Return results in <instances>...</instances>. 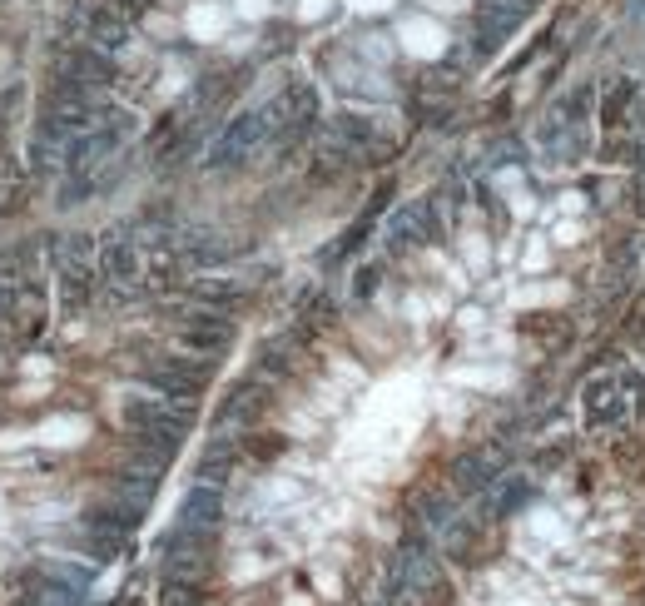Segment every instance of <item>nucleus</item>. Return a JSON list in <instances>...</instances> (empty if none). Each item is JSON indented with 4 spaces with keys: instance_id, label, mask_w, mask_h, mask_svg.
I'll return each instance as SVG.
<instances>
[{
    "instance_id": "obj_4",
    "label": "nucleus",
    "mask_w": 645,
    "mask_h": 606,
    "mask_svg": "<svg viewBox=\"0 0 645 606\" xmlns=\"http://www.w3.org/2000/svg\"><path fill=\"white\" fill-rule=\"evenodd\" d=\"M85 40L115 55V50H120V45L129 40V20H125V15H115L110 5H100V0H95V10H90V25H85Z\"/></svg>"
},
{
    "instance_id": "obj_1",
    "label": "nucleus",
    "mask_w": 645,
    "mask_h": 606,
    "mask_svg": "<svg viewBox=\"0 0 645 606\" xmlns=\"http://www.w3.org/2000/svg\"><path fill=\"white\" fill-rule=\"evenodd\" d=\"M139 378L149 388H159V398H179V403H194L209 383V363H194V358H154L139 368Z\"/></svg>"
},
{
    "instance_id": "obj_2",
    "label": "nucleus",
    "mask_w": 645,
    "mask_h": 606,
    "mask_svg": "<svg viewBox=\"0 0 645 606\" xmlns=\"http://www.w3.org/2000/svg\"><path fill=\"white\" fill-rule=\"evenodd\" d=\"M229 338H234V323H229V313H189L184 323H179V343L184 348H204V353H219V348H229Z\"/></svg>"
},
{
    "instance_id": "obj_7",
    "label": "nucleus",
    "mask_w": 645,
    "mask_h": 606,
    "mask_svg": "<svg viewBox=\"0 0 645 606\" xmlns=\"http://www.w3.org/2000/svg\"><path fill=\"white\" fill-rule=\"evenodd\" d=\"M100 5H110L115 15H125L129 25H134V20H139L144 10H149V0H100Z\"/></svg>"
},
{
    "instance_id": "obj_3",
    "label": "nucleus",
    "mask_w": 645,
    "mask_h": 606,
    "mask_svg": "<svg viewBox=\"0 0 645 606\" xmlns=\"http://www.w3.org/2000/svg\"><path fill=\"white\" fill-rule=\"evenodd\" d=\"M516 20H521V0H487V5L477 10V45L507 40L516 30Z\"/></svg>"
},
{
    "instance_id": "obj_13",
    "label": "nucleus",
    "mask_w": 645,
    "mask_h": 606,
    "mask_svg": "<svg viewBox=\"0 0 645 606\" xmlns=\"http://www.w3.org/2000/svg\"><path fill=\"white\" fill-rule=\"evenodd\" d=\"M239 10H244L249 20H258V15H268V0H239Z\"/></svg>"
},
{
    "instance_id": "obj_5",
    "label": "nucleus",
    "mask_w": 645,
    "mask_h": 606,
    "mask_svg": "<svg viewBox=\"0 0 645 606\" xmlns=\"http://www.w3.org/2000/svg\"><path fill=\"white\" fill-rule=\"evenodd\" d=\"M258 408H263V388L258 383H239L229 393V403H224V418H254Z\"/></svg>"
},
{
    "instance_id": "obj_11",
    "label": "nucleus",
    "mask_w": 645,
    "mask_h": 606,
    "mask_svg": "<svg viewBox=\"0 0 645 606\" xmlns=\"http://www.w3.org/2000/svg\"><path fill=\"white\" fill-rule=\"evenodd\" d=\"M328 5H333V0H303V5H298V20H318Z\"/></svg>"
},
{
    "instance_id": "obj_12",
    "label": "nucleus",
    "mask_w": 645,
    "mask_h": 606,
    "mask_svg": "<svg viewBox=\"0 0 645 606\" xmlns=\"http://www.w3.org/2000/svg\"><path fill=\"white\" fill-rule=\"evenodd\" d=\"M10 209H20V189L15 184H0V214H10Z\"/></svg>"
},
{
    "instance_id": "obj_8",
    "label": "nucleus",
    "mask_w": 645,
    "mask_h": 606,
    "mask_svg": "<svg viewBox=\"0 0 645 606\" xmlns=\"http://www.w3.org/2000/svg\"><path fill=\"white\" fill-rule=\"evenodd\" d=\"M219 25H224V15H219V10H209V5H199V10H194V30H199V35H214Z\"/></svg>"
},
{
    "instance_id": "obj_6",
    "label": "nucleus",
    "mask_w": 645,
    "mask_h": 606,
    "mask_svg": "<svg viewBox=\"0 0 645 606\" xmlns=\"http://www.w3.org/2000/svg\"><path fill=\"white\" fill-rule=\"evenodd\" d=\"M402 35H407V45L422 50V55H437V50H442V35H437V25H427V20H407Z\"/></svg>"
},
{
    "instance_id": "obj_9",
    "label": "nucleus",
    "mask_w": 645,
    "mask_h": 606,
    "mask_svg": "<svg viewBox=\"0 0 645 606\" xmlns=\"http://www.w3.org/2000/svg\"><path fill=\"white\" fill-rule=\"evenodd\" d=\"M368 60H387V35H363V45H358Z\"/></svg>"
},
{
    "instance_id": "obj_10",
    "label": "nucleus",
    "mask_w": 645,
    "mask_h": 606,
    "mask_svg": "<svg viewBox=\"0 0 645 606\" xmlns=\"http://www.w3.org/2000/svg\"><path fill=\"white\" fill-rule=\"evenodd\" d=\"M10 110H15V90H0V140L10 130Z\"/></svg>"
},
{
    "instance_id": "obj_14",
    "label": "nucleus",
    "mask_w": 645,
    "mask_h": 606,
    "mask_svg": "<svg viewBox=\"0 0 645 606\" xmlns=\"http://www.w3.org/2000/svg\"><path fill=\"white\" fill-rule=\"evenodd\" d=\"M427 5H432V10H462L467 0H427Z\"/></svg>"
}]
</instances>
